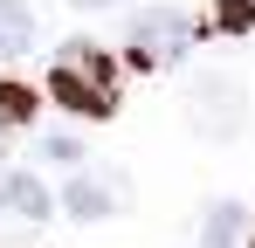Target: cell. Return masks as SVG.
Wrapping results in <instances>:
<instances>
[{"label":"cell","mask_w":255,"mask_h":248,"mask_svg":"<svg viewBox=\"0 0 255 248\" xmlns=\"http://www.w3.org/2000/svg\"><path fill=\"white\" fill-rule=\"evenodd\" d=\"M48 90H55V104L76 111V118H111V104H118V90H111V62H104L90 41H69V48H62Z\"/></svg>","instance_id":"obj_1"},{"label":"cell","mask_w":255,"mask_h":248,"mask_svg":"<svg viewBox=\"0 0 255 248\" xmlns=\"http://www.w3.org/2000/svg\"><path fill=\"white\" fill-rule=\"evenodd\" d=\"M186 48H193V14H179V7H145L131 21V62L138 69H166Z\"/></svg>","instance_id":"obj_2"},{"label":"cell","mask_w":255,"mask_h":248,"mask_svg":"<svg viewBox=\"0 0 255 248\" xmlns=\"http://www.w3.org/2000/svg\"><path fill=\"white\" fill-rule=\"evenodd\" d=\"M0 214L42 221V214H48V186L35 179V172H0Z\"/></svg>","instance_id":"obj_3"},{"label":"cell","mask_w":255,"mask_h":248,"mask_svg":"<svg viewBox=\"0 0 255 248\" xmlns=\"http://www.w3.org/2000/svg\"><path fill=\"white\" fill-rule=\"evenodd\" d=\"M28 41H35L28 0H0V62H7V55H28Z\"/></svg>","instance_id":"obj_4"},{"label":"cell","mask_w":255,"mask_h":248,"mask_svg":"<svg viewBox=\"0 0 255 248\" xmlns=\"http://www.w3.org/2000/svg\"><path fill=\"white\" fill-rule=\"evenodd\" d=\"M69 214H76V221H104V214H111V186H104L97 172H76V179H69Z\"/></svg>","instance_id":"obj_5"},{"label":"cell","mask_w":255,"mask_h":248,"mask_svg":"<svg viewBox=\"0 0 255 248\" xmlns=\"http://www.w3.org/2000/svg\"><path fill=\"white\" fill-rule=\"evenodd\" d=\"M242 221H249V214H242L235 200H214L207 207V228H200V248H235V228H242Z\"/></svg>","instance_id":"obj_6"},{"label":"cell","mask_w":255,"mask_h":248,"mask_svg":"<svg viewBox=\"0 0 255 248\" xmlns=\"http://www.w3.org/2000/svg\"><path fill=\"white\" fill-rule=\"evenodd\" d=\"M28 118H35V90L0 83V131H7V124H28Z\"/></svg>","instance_id":"obj_7"},{"label":"cell","mask_w":255,"mask_h":248,"mask_svg":"<svg viewBox=\"0 0 255 248\" xmlns=\"http://www.w3.org/2000/svg\"><path fill=\"white\" fill-rule=\"evenodd\" d=\"M200 97H228V83H200ZM200 124H207V131H235V111H221V104H207V111H200Z\"/></svg>","instance_id":"obj_8"},{"label":"cell","mask_w":255,"mask_h":248,"mask_svg":"<svg viewBox=\"0 0 255 248\" xmlns=\"http://www.w3.org/2000/svg\"><path fill=\"white\" fill-rule=\"evenodd\" d=\"M249 21H255L249 0H221V28H249Z\"/></svg>","instance_id":"obj_9"},{"label":"cell","mask_w":255,"mask_h":248,"mask_svg":"<svg viewBox=\"0 0 255 248\" xmlns=\"http://www.w3.org/2000/svg\"><path fill=\"white\" fill-rule=\"evenodd\" d=\"M69 7H90V14H97V7H111V0H69Z\"/></svg>","instance_id":"obj_10"},{"label":"cell","mask_w":255,"mask_h":248,"mask_svg":"<svg viewBox=\"0 0 255 248\" xmlns=\"http://www.w3.org/2000/svg\"><path fill=\"white\" fill-rule=\"evenodd\" d=\"M0 145H7V131H0Z\"/></svg>","instance_id":"obj_11"},{"label":"cell","mask_w":255,"mask_h":248,"mask_svg":"<svg viewBox=\"0 0 255 248\" xmlns=\"http://www.w3.org/2000/svg\"><path fill=\"white\" fill-rule=\"evenodd\" d=\"M249 248H255V242H249Z\"/></svg>","instance_id":"obj_12"}]
</instances>
